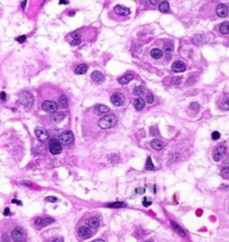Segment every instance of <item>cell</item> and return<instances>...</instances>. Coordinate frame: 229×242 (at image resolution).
I'll return each instance as SVG.
<instances>
[{
  "instance_id": "8d00e7d4",
  "label": "cell",
  "mask_w": 229,
  "mask_h": 242,
  "mask_svg": "<svg viewBox=\"0 0 229 242\" xmlns=\"http://www.w3.org/2000/svg\"><path fill=\"white\" fill-rule=\"evenodd\" d=\"M142 204H143L144 207H149V205H151V200H150V197H143V200H142Z\"/></svg>"
},
{
  "instance_id": "8992f818",
  "label": "cell",
  "mask_w": 229,
  "mask_h": 242,
  "mask_svg": "<svg viewBox=\"0 0 229 242\" xmlns=\"http://www.w3.org/2000/svg\"><path fill=\"white\" fill-rule=\"evenodd\" d=\"M42 108L47 113H55L58 110V104L54 100H45L42 103Z\"/></svg>"
},
{
  "instance_id": "30bf717a",
  "label": "cell",
  "mask_w": 229,
  "mask_h": 242,
  "mask_svg": "<svg viewBox=\"0 0 229 242\" xmlns=\"http://www.w3.org/2000/svg\"><path fill=\"white\" fill-rule=\"evenodd\" d=\"M55 222V220L53 219V218H37L36 220H35V222H34V224L35 226H37V228H44V226H49L50 223Z\"/></svg>"
},
{
  "instance_id": "d4e9b609",
  "label": "cell",
  "mask_w": 229,
  "mask_h": 242,
  "mask_svg": "<svg viewBox=\"0 0 229 242\" xmlns=\"http://www.w3.org/2000/svg\"><path fill=\"white\" fill-rule=\"evenodd\" d=\"M219 106L221 110H229V95H226L225 97H223V99L220 102Z\"/></svg>"
},
{
  "instance_id": "11a10c76",
  "label": "cell",
  "mask_w": 229,
  "mask_h": 242,
  "mask_svg": "<svg viewBox=\"0 0 229 242\" xmlns=\"http://www.w3.org/2000/svg\"><path fill=\"white\" fill-rule=\"evenodd\" d=\"M158 2H159V0H150L151 5H157Z\"/></svg>"
},
{
  "instance_id": "681fc988",
  "label": "cell",
  "mask_w": 229,
  "mask_h": 242,
  "mask_svg": "<svg viewBox=\"0 0 229 242\" xmlns=\"http://www.w3.org/2000/svg\"><path fill=\"white\" fill-rule=\"evenodd\" d=\"M136 193H139V194L144 193V189H143V187H137V189H136Z\"/></svg>"
},
{
  "instance_id": "277c9868",
  "label": "cell",
  "mask_w": 229,
  "mask_h": 242,
  "mask_svg": "<svg viewBox=\"0 0 229 242\" xmlns=\"http://www.w3.org/2000/svg\"><path fill=\"white\" fill-rule=\"evenodd\" d=\"M93 234H94V232H93V229L89 228L87 226H79L78 229H77V237H78L81 240L89 239V238H91Z\"/></svg>"
},
{
  "instance_id": "60d3db41",
  "label": "cell",
  "mask_w": 229,
  "mask_h": 242,
  "mask_svg": "<svg viewBox=\"0 0 229 242\" xmlns=\"http://www.w3.org/2000/svg\"><path fill=\"white\" fill-rule=\"evenodd\" d=\"M46 201H47V202H57L58 199L55 197H46Z\"/></svg>"
},
{
  "instance_id": "e0dca14e",
  "label": "cell",
  "mask_w": 229,
  "mask_h": 242,
  "mask_svg": "<svg viewBox=\"0 0 229 242\" xmlns=\"http://www.w3.org/2000/svg\"><path fill=\"white\" fill-rule=\"evenodd\" d=\"M171 226H172V229L176 231V232L179 234L180 237H186V234H187V232L184 231V230L181 228L179 224H178L177 222H174V221H171Z\"/></svg>"
},
{
  "instance_id": "d6986e66",
  "label": "cell",
  "mask_w": 229,
  "mask_h": 242,
  "mask_svg": "<svg viewBox=\"0 0 229 242\" xmlns=\"http://www.w3.org/2000/svg\"><path fill=\"white\" fill-rule=\"evenodd\" d=\"M133 105H134L136 110H142L144 108V106H145V100L143 98H141V97L135 98L134 102H133Z\"/></svg>"
},
{
  "instance_id": "ac0fdd59",
  "label": "cell",
  "mask_w": 229,
  "mask_h": 242,
  "mask_svg": "<svg viewBox=\"0 0 229 242\" xmlns=\"http://www.w3.org/2000/svg\"><path fill=\"white\" fill-rule=\"evenodd\" d=\"M65 118V113H54L50 116V122L52 123H60Z\"/></svg>"
},
{
  "instance_id": "7dc6e473",
  "label": "cell",
  "mask_w": 229,
  "mask_h": 242,
  "mask_svg": "<svg viewBox=\"0 0 229 242\" xmlns=\"http://www.w3.org/2000/svg\"><path fill=\"white\" fill-rule=\"evenodd\" d=\"M21 184H24V185H27V186H34V184L31 183V182H28V181H23V182H21Z\"/></svg>"
},
{
  "instance_id": "91938a15",
  "label": "cell",
  "mask_w": 229,
  "mask_h": 242,
  "mask_svg": "<svg viewBox=\"0 0 229 242\" xmlns=\"http://www.w3.org/2000/svg\"><path fill=\"white\" fill-rule=\"evenodd\" d=\"M144 242H152V241H150V240H147V241H144Z\"/></svg>"
},
{
  "instance_id": "4316f807",
  "label": "cell",
  "mask_w": 229,
  "mask_h": 242,
  "mask_svg": "<svg viewBox=\"0 0 229 242\" xmlns=\"http://www.w3.org/2000/svg\"><path fill=\"white\" fill-rule=\"evenodd\" d=\"M95 112L98 115H104V114L110 112V108L107 106H105V105H97V106L95 107Z\"/></svg>"
},
{
  "instance_id": "ffe728a7",
  "label": "cell",
  "mask_w": 229,
  "mask_h": 242,
  "mask_svg": "<svg viewBox=\"0 0 229 242\" xmlns=\"http://www.w3.org/2000/svg\"><path fill=\"white\" fill-rule=\"evenodd\" d=\"M114 11L118 13V15H122V16H128V15H130V9L123 6H116L114 8Z\"/></svg>"
},
{
  "instance_id": "ab89813d",
  "label": "cell",
  "mask_w": 229,
  "mask_h": 242,
  "mask_svg": "<svg viewBox=\"0 0 229 242\" xmlns=\"http://www.w3.org/2000/svg\"><path fill=\"white\" fill-rule=\"evenodd\" d=\"M194 81H196V78L193 77V76H190V77L188 78V81H187L186 84L188 85V86H189V85H192L193 83H194Z\"/></svg>"
},
{
  "instance_id": "db71d44e",
  "label": "cell",
  "mask_w": 229,
  "mask_h": 242,
  "mask_svg": "<svg viewBox=\"0 0 229 242\" xmlns=\"http://www.w3.org/2000/svg\"><path fill=\"white\" fill-rule=\"evenodd\" d=\"M26 5H27V0H24L23 3H21V8L25 9V8H26Z\"/></svg>"
},
{
  "instance_id": "9a60e30c",
  "label": "cell",
  "mask_w": 229,
  "mask_h": 242,
  "mask_svg": "<svg viewBox=\"0 0 229 242\" xmlns=\"http://www.w3.org/2000/svg\"><path fill=\"white\" fill-rule=\"evenodd\" d=\"M91 78L95 81V83H98V84L103 83V81H104V79H105L104 75L102 74L101 71H98V70L93 71V73H92V75H91Z\"/></svg>"
},
{
  "instance_id": "52a82bcc",
  "label": "cell",
  "mask_w": 229,
  "mask_h": 242,
  "mask_svg": "<svg viewBox=\"0 0 229 242\" xmlns=\"http://www.w3.org/2000/svg\"><path fill=\"white\" fill-rule=\"evenodd\" d=\"M58 141L60 142L62 145H69V144H72L74 142V135H73L72 132L67 131V132H64L60 134Z\"/></svg>"
},
{
  "instance_id": "1f68e13d",
  "label": "cell",
  "mask_w": 229,
  "mask_h": 242,
  "mask_svg": "<svg viewBox=\"0 0 229 242\" xmlns=\"http://www.w3.org/2000/svg\"><path fill=\"white\" fill-rule=\"evenodd\" d=\"M163 50H164V52H165L167 55L170 56L171 52H173V44H172V42H167V44L164 45V47H163Z\"/></svg>"
},
{
  "instance_id": "83f0119b",
  "label": "cell",
  "mask_w": 229,
  "mask_h": 242,
  "mask_svg": "<svg viewBox=\"0 0 229 242\" xmlns=\"http://www.w3.org/2000/svg\"><path fill=\"white\" fill-rule=\"evenodd\" d=\"M87 69H89V66L86 64H81V65H78L77 67H76V69H75V73L77 75H83V74H85L86 71H87Z\"/></svg>"
},
{
  "instance_id": "7bdbcfd3",
  "label": "cell",
  "mask_w": 229,
  "mask_h": 242,
  "mask_svg": "<svg viewBox=\"0 0 229 242\" xmlns=\"http://www.w3.org/2000/svg\"><path fill=\"white\" fill-rule=\"evenodd\" d=\"M182 78L181 77H174L173 78V85H180Z\"/></svg>"
},
{
  "instance_id": "f907efd6",
  "label": "cell",
  "mask_w": 229,
  "mask_h": 242,
  "mask_svg": "<svg viewBox=\"0 0 229 242\" xmlns=\"http://www.w3.org/2000/svg\"><path fill=\"white\" fill-rule=\"evenodd\" d=\"M72 37L74 39H79V35L77 34V32H74V34H72Z\"/></svg>"
},
{
  "instance_id": "4dcf8cb0",
  "label": "cell",
  "mask_w": 229,
  "mask_h": 242,
  "mask_svg": "<svg viewBox=\"0 0 229 242\" xmlns=\"http://www.w3.org/2000/svg\"><path fill=\"white\" fill-rule=\"evenodd\" d=\"M107 208H113V209H120V208H125L126 203L125 202H113V203H107L106 204Z\"/></svg>"
},
{
  "instance_id": "f35d334b",
  "label": "cell",
  "mask_w": 229,
  "mask_h": 242,
  "mask_svg": "<svg viewBox=\"0 0 229 242\" xmlns=\"http://www.w3.org/2000/svg\"><path fill=\"white\" fill-rule=\"evenodd\" d=\"M220 137V133L217 132V131H215V132H213V134H211V139H213V141H217V139H219Z\"/></svg>"
},
{
  "instance_id": "74e56055",
  "label": "cell",
  "mask_w": 229,
  "mask_h": 242,
  "mask_svg": "<svg viewBox=\"0 0 229 242\" xmlns=\"http://www.w3.org/2000/svg\"><path fill=\"white\" fill-rule=\"evenodd\" d=\"M190 110H194V112H198V110H199V104L198 103H191L190 104Z\"/></svg>"
},
{
  "instance_id": "4fadbf2b",
  "label": "cell",
  "mask_w": 229,
  "mask_h": 242,
  "mask_svg": "<svg viewBox=\"0 0 229 242\" xmlns=\"http://www.w3.org/2000/svg\"><path fill=\"white\" fill-rule=\"evenodd\" d=\"M228 7L225 5V3H220V5H218L217 6V9H216V13L217 16L220 17V18H225V17L228 16Z\"/></svg>"
},
{
  "instance_id": "f546056e",
  "label": "cell",
  "mask_w": 229,
  "mask_h": 242,
  "mask_svg": "<svg viewBox=\"0 0 229 242\" xmlns=\"http://www.w3.org/2000/svg\"><path fill=\"white\" fill-rule=\"evenodd\" d=\"M169 9H170V5H169V2L165 1V0H163V1L159 5V10H160L161 13H168Z\"/></svg>"
},
{
  "instance_id": "b9f144b4",
  "label": "cell",
  "mask_w": 229,
  "mask_h": 242,
  "mask_svg": "<svg viewBox=\"0 0 229 242\" xmlns=\"http://www.w3.org/2000/svg\"><path fill=\"white\" fill-rule=\"evenodd\" d=\"M26 39H27V38H26V36H24V35H23V36H19V37H18V38L16 39V40H17V42H20V44H21V42H26Z\"/></svg>"
},
{
  "instance_id": "ee69618b",
  "label": "cell",
  "mask_w": 229,
  "mask_h": 242,
  "mask_svg": "<svg viewBox=\"0 0 229 242\" xmlns=\"http://www.w3.org/2000/svg\"><path fill=\"white\" fill-rule=\"evenodd\" d=\"M6 97H7V95L5 92H1V93H0V100H1V102H5V100H6Z\"/></svg>"
},
{
  "instance_id": "e575fe53",
  "label": "cell",
  "mask_w": 229,
  "mask_h": 242,
  "mask_svg": "<svg viewBox=\"0 0 229 242\" xmlns=\"http://www.w3.org/2000/svg\"><path fill=\"white\" fill-rule=\"evenodd\" d=\"M145 103H147V104H152L154 102V96H153V94L152 93H147V96H145Z\"/></svg>"
},
{
  "instance_id": "d6a6232c",
  "label": "cell",
  "mask_w": 229,
  "mask_h": 242,
  "mask_svg": "<svg viewBox=\"0 0 229 242\" xmlns=\"http://www.w3.org/2000/svg\"><path fill=\"white\" fill-rule=\"evenodd\" d=\"M144 168H145V170H147V171H153V170H154V165H153V163H152V160H151V157L147 158V163H145V166H144Z\"/></svg>"
},
{
  "instance_id": "c3c4849f",
  "label": "cell",
  "mask_w": 229,
  "mask_h": 242,
  "mask_svg": "<svg viewBox=\"0 0 229 242\" xmlns=\"http://www.w3.org/2000/svg\"><path fill=\"white\" fill-rule=\"evenodd\" d=\"M2 242H10L9 241V238H8V236L3 234V236H2Z\"/></svg>"
},
{
  "instance_id": "7402d4cb",
  "label": "cell",
  "mask_w": 229,
  "mask_h": 242,
  "mask_svg": "<svg viewBox=\"0 0 229 242\" xmlns=\"http://www.w3.org/2000/svg\"><path fill=\"white\" fill-rule=\"evenodd\" d=\"M192 42L196 44V45H198V46H201V45H203V44H206L207 42H208V39L205 37V36H202V35H197L194 38L192 39Z\"/></svg>"
},
{
  "instance_id": "9f6ffc18",
  "label": "cell",
  "mask_w": 229,
  "mask_h": 242,
  "mask_svg": "<svg viewBox=\"0 0 229 242\" xmlns=\"http://www.w3.org/2000/svg\"><path fill=\"white\" fill-rule=\"evenodd\" d=\"M228 185H225V184H223L221 186H220V189H223V190H228Z\"/></svg>"
},
{
  "instance_id": "cb8c5ba5",
  "label": "cell",
  "mask_w": 229,
  "mask_h": 242,
  "mask_svg": "<svg viewBox=\"0 0 229 242\" xmlns=\"http://www.w3.org/2000/svg\"><path fill=\"white\" fill-rule=\"evenodd\" d=\"M132 79H133V75L126 74V75H124V76H122V77L118 78V83L121 85H126V84H129Z\"/></svg>"
},
{
  "instance_id": "3957f363",
  "label": "cell",
  "mask_w": 229,
  "mask_h": 242,
  "mask_svg": "<svg viewBox=\"0 0 229 242\" xmlns=\"http://www.w3.org/2000/svg\"><path fill=\"white\" fill-rule=\"evenodd\" d=\"M20 103L23 104L24 106L26 107H31L34 105V95L28 91H24L20 93L19 96Z\"/></svg>"
},
{
  "instance_id": "836d02e7",
  "label": "cell",
  "mask_w": 229,
  "mask_h": 242,
  "mask_svg": "<svg viewBox=\"0 0 229 242\" xmlns=\"http://www.w3.org/2000/svg\"><path fill=\"white\" fill-rule=\"evenodd\" d=\"M143 93H144V88L142 87V86H137V87H135L134 89H133V94H134L135 96L141 97L143 95Z\"/></svg>"
},
{
  "instance_id": "816d5d0a",
  "label": "cell",
  "mask_w": 229,
  "mask_h": 242,
  "mask_svg": "<svg viewBox=\"0 0 229 242\" xmlns=\"http://www.w3.org/2000/svg\"><path fill=\"white\" fill-rule=\"evenodd\" d=\"M11 202H13V203H16V204H18V205H21V201H18V200H16V199H13V201H11Z\"/></svg>"
},
{
  "instance_id": "7c38bea8",
  "label": "cell",
  "mask_w": 229,
  "mask_h": 242,
  "mask_svg": "<svg viewBox=\"0 0 229 242\" xmlns=\"http://www.w3.org/2000/svg\"><path fill=\"white\" fill-rule=\"evenodd\" d=\"M111 102L114 106H122L124 104V96L121 93H115L112 95Z\"/></svg>"
},
{
  "instance_id": "7a4b0ae2",
  "label": "cell",
  "mask_w": 229,
  "mask_h": 242,
  "mask_svg": "<svg viewBox=\"0 0 229 242\" xmlns=\"http://www.w3.org/2000/svg\"><path fill=\"white\" fill-rule=\"evenodd\" d=\"M11 239L13 242H26L27 233L21 226H16L11 230Z\"/></svg>"
},
{
  "instance_id": "f6af8a7d",
  "label": "cell",
  "mask_w": 229,
  "mask_h": 242,
  "mask_svg": "<svg viewBox=\"0 0 229 242\" xmlns=\"http://www.w3.org/2000/svg\"><path fill=\"white\" fill-rule=\"evenodd\" d=\"M79 44H81V39H74L72 42L73 46H77V45H79Z\"/></svg>"
},
{
  "instance_id": "5bb4252c",
  "label": "cell",
  "mask_w": 229,
  "mask_h": 242,
  "mask_svg": "<svg viewBox=\"0 0 229 242\" xmlns=\"http://www.w3.org/2000/svg\"><path fill=\"white\" fill-rule=\"evenodd\" d=\"M172 71H174V73H182V71L186 70V64L183 63L182 60H176L172 64Z\"/></svg>"
},
{
  "instance_id": "5b68a950",
  "label": "cell",
  "mask_w": 229,
  "mask_h": 242,
  "mask_svg": "<svg viewBox=\"0 0 229 242\" xmlns=\"http://www.w3.org/2000/svg\"><path fill=\"white\" fill-rule=\"evenodd\" d=\"M48 149H49V152H50L53 155H58V154H60V152L63 151V145L60 144V142H59L58 139H50V142H49Z\"/></svg>"
},
{
  "instance_id": "d590c367",
  "label": "cell",
  "mask_w": 229,
  "mask_h": 242,
  "mask_svg": "<svg viewBox=\"0 0 229 242\" xmlns=\"http://www.w3.org/2000/svg\"><path fill=\"white\" fill-rule=\"evenodd\" d=\"M46 242H64V238L63 237H54L52 240H49V241H46Z\"/></svg>"
},
{
  "instance_id": "6f0895ef",
  "label": "cell",
  "mask_w": 229,
  "mask_h": 242,
  "mask_svg": "<svg viewBox=\"0 0 229 242\" xmlns=\"http://www.w3.org/2000/svg\"><path fill=\"white\" fill-rule=\"evenodd\" d=\"M92 242H105L104 240H102V239H96V240H94V241H92Z\"/></svg>"
},
{
  "instance_id": "8fae6325",
  "label": "cell",
  "mask_w": 229,
  "mask_h": 242,
  "mask_svg": "<svg viewBox=\"0 0 229 242\" xmlns=\"http://www.w3.org/2000/svg\"><path fill=\"white\" fill-rule=\"evenodd\" d=\"M85 224L91 229H97L101 224V220L98 216H89L85 221Z\"/></svg>"
},
{
  "instance_id": "680465c9",
  "label": "cell",
  "mask_w": 229,
  "mask_h": 242,
  "mask_svg": "<svg viewBox=\"0 0 229 242\" xmlns=\"http://www.w3.org/2000/svg\"><path fill=\"white\" fill-rule=\"evenodd\" d=\"M141 1H142V2H145V1H147V0H141Z\"/></svg>"
},
{
  "instance_id": "6da1fadb",
  "label": "cell",
  "mask_w": 229,
  "mask_h": 242,
  "mask_svg": "<svg viewBox=\"0 0 229 242\" xmlns=\"http://www.w3.org/2000/svg\"><path fill=\"white\" fill-rule=\"evenodd\" d=\"M116 123H118V117H116V115H114V114H108V115H105V116H103L101 120L98 121V125H100L101 128L107 129L116 125Z\"/></svg>"
},
{
  "instance_id": "ba28073f",
  "label": "cell",
  "mask_w": 229,
  "mask_h": 242,
  "mask_svg": "<svg viewBox=\"0 0 229 242\" xmlns=\"http://www.w3.org/2000/svg\"><path fill=\"white\" fill-rule=\"evenodd\" d=\"M227 149L225 145H219L218 147H216V150L213 151V160L216 162H219L221 158L224 157V155L226 154Z\"/></svg>"
},
{
  "instance_id": "9c48e42d",
  "label": "cell",
  "mask_w": 229,
  "mask_h": 242,
  "mask_svg": "<svg viewBox=\"0 0 229 242\" xmlns=\"http://www.w3.org/2000/svg\"><path fill=\"white\" fill-rule=\"evenodd\" d=\"M35 134H36V137L38 139V141H40V142H46L47 139H49V134L48 132L46 131V129L42 128V127H37L36 129H35Z\"/></svg>"
},
{
  "instance_id": "44dd1931",
  "label": "cell",
  "mask_w": 229,
  "mask_h": 242,
  "mask_svg": "<svg viewBox=\"0 0 229 242\" xmlns=\"http://www.w3.org/2000/svg\"><path fill=\"white\" fill-rule=\"evenodd\" d=\"M151 146H152L155 151H161V150L164 147V143H163V141H161V139H153V141L151 142Z\"/></svg>"
},
{
  "instance_id": "f1b7e54d",
  "label": "cell",
  "mask_w": 229,
  "mask_h": 242,
  "mask_svg": "<svg viewBox=\"0 0 229 242\" xmlns=\"http://www.w3.org/2000/svg\"><path fill=\"white\" fill-rule=\"evenodd\" d=\"M219 31L223 35H227L229 34V21H224L219 26Z\"/></svg>"
},
{
  "instance_id": "bcb514c9",
  "label": "cell",
  "mask_w": 229,
  "mask_h": 242,
  "mask_svg": "<svg viewBox=\"0 0 229 242\" xmlns=\"http://www.w3.org/2000/svg\"><path fill=\"white\" fill-rule=\"evenodd\" d=\"M3 214H5V215H11V213H10V209L9 208H6V209H5V211H3Z\"/></svg>"
},
{
  "instance_id": "603a6c76",
  "label": "cell",
  "mask_w": 229,
  "mask_h": 242,
  "mask_svg": "<svg viewBox=\"0 0 229 242\" xmlns=\"http://www.w3.org/2000/svg\"><path fill=\"white\" fill-rule=\"evenodd\" d=\"M150 55L153 59H161L162 58V56H163V52H162V50L159 48H153L150 52Z\"/></svg>"
},
{
  "instance_id": "484cf974",
  "label": "cell",
  "mask_w": 229,
  "mask_h": 242,
  "mask_svg": "<svg viewBox=\"0 0 229 242\" xmlns=\"http://www.w3.org/2000/svg\"><path fill=\"white\" fill-rule=\"evenodd\" d=\"M58 106L60 108H67L68 107V98L65 95H62L58 99Z\"/></svg>"
},
{
  "instance_id": "f5cc1de1",
  "label": "cell",
  "mask_w": 229,
  "mask_h": 242,
  "mask_svg": "<svg viewBox=\"0 0 229 242\" xmlns=\"http://www.w3.org/2000/svg\"><path fill=\"white\" fill-rule=\"evenodd\" d=\"M68 0H59V5H67Z\"/></svg>"
},
{
  "instance_id": "2e32d148",
  "label": "cell",
  "mask_w": 229,
  "mask_h": 242,
  "mask_svg": "<svg viewBox=\"0 0 229 242\" xmlns=\"http://www.w3.org/2000/svg\"><path fill=\"white\" fill-rule=\"evenodd\" d=\"M220 174L225 179H229V158L224 162V165L220 170Z\"/></svg>"
}]
</instances>
